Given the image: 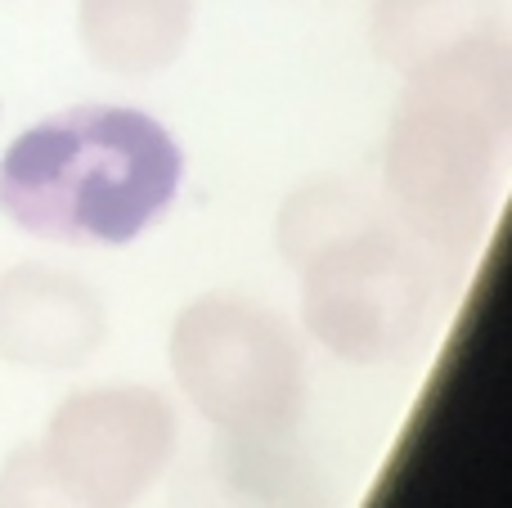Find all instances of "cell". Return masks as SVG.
<instances>
[{"instance_id": "obj_1", "label": "cell", "mask_w": 512, "mask_h": 508, "mask_svg": "<svg viewBox=\"0 0 512 508\" xmlns=\"http://www.w3.org/2000/svg\"><path fill=\"white\" fill-rule=\"evenodd\" d=\"M512 140V54L490 32L405 77L382 149L391 212L427 248L468 257L495 212Z\"/></svg>"}, {"instance_id": "obj_2", "label": "cell", "mask_w": 512, "mask_h": 508, "mask_svg": "<svg viewBox=\"0 0 512 508\" xmlns=\"http://www.w3.org/2000/svg\"><path fill=\"white\" fill-rule=\"evenodd\" d=\"M185 153L158 117L81 104L27 126L0 153V216L63 248H122L171 212Z\"/></svg>"}, {"instance_id": "obj_3", "label": "cell", "mask_w": 512, "mask_h": 508, "mask_svg": "<svg viewBox=\"0 0 512 508\" xmlns=\"http://www.w3.org/2000/svg\"><path fill=\"white\" fill-rule=\"evenodd\" d=\"M279 252L301 275V324L346 365H396L423 342L436 302L409 230L342 180H306L279 207Z\"/></svg>"}, {"instance_id": "obj_4", "label": "cell", "mask_w": 512, "mask_h": 508, "mask_svg": "<svg viewBox=\"0 0 512 508\" xmlns=\"http://www.w3.org/2000/svg\"><path fill=\"white\" fill-rule=\"evenodd\" d=\"M176 387L216 432L288 437L306 410V351L274 306L203 293L180 306L167 338Z\"/></svg>"}, {"instance_id": "obj_5", "label": "cell", "mask_w": 512, "mask_h": 508, "mask_svg": "<svg viewBox=\"0 0 512 508\" xmlns=\"http://www.w3.org/2000/svg\"><path fill=\"white\" fill-rule=\"evenodd\" d=\"M41 450L95 504L131 508L176 464L180 419L158 387H81L50 414Z\"/></svg>"}, {"instance_id": "obj_6", "label": "cell", "mask_w": 512, "mask_h": 508, "mask_svg": "<svg viewBox=\"0 0 512 508\" xmlns=\"http://www.w3.org/2000/svg\"><path fill=\"white\" fill-rule=\"evenodd\" d=\"M108 333V306L81 275L41 261L0 270V360L32 374L81 369Z\"/></svg>"}, {"instance_id": "obj_7", "label": "cell", "mask_w": 512, "mask_h": 508, "mask_svg": "<svg viewBox=\"0 0 512 508\" xmlns=\"http://www.w3.org/2000/svg\"><path fill=\"white\" fill-rule=\"evenodd\" d=\"M171 508H333L315 464L288 437L216 432L180 459Z\"/></svg>"}, {"instance_id": "obj_8", "label": "cell", "mask_w": 512, "mask_h": 508, "mask_svg": "<svg viewBox=\"0 0 512 508\" xmlns=\"http://www.w3.org/2000/svg\"><path fill=\"white\" fill-rule=\"evenodd\" d=\"M194 0H77V36L95 68L158 77L185 54Z\"/></svg>"}, {"instance_id": "obj_9", "label": "cell", "mask_w": 512, "mask_h": 508, "mask_svg": "<svg viewBox=\"0 0 512 508\" xmlns=\"http://www.w3.org/2000/svg\"><path fill=\"white\" fill-rule=\"evenodd\" d=\"M490 32H499L495 0H373L369 9L373 54L400 77Z\"/></svg>"}, {"instance_id": "obj_10", "label": "cell", "mask_w": 512, "mask_h": 508, "mask_svg": "<svg viewBox=\"0 0 512 508\" xmlns=\"http://www.w3.org/2000/svg\"><path fill=\"white\" fill-rule=\"evenodd\" d=\"M0 508H104L45 459L41 441L14 446L0 464Z\"/></svg>"}]
</instances>
